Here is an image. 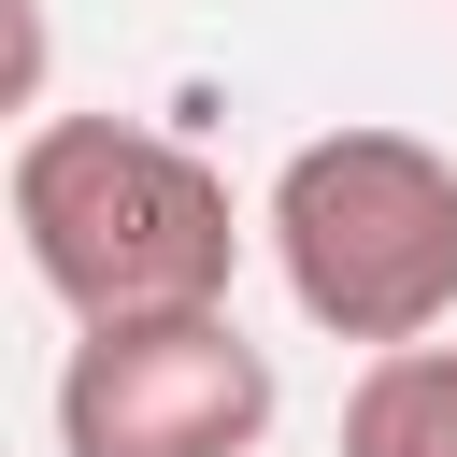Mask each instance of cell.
Instances as JSON below:
<instances>
[{"instance_id":"cell-4","label":"cell","mask_w":457,"mask_h":457,"mask_svg":"<svg viewBox=\"0 0 457 457\" xmlns=\"http://www.w3.org/2000/svg\"><path fill=\"white\" fill-rule=\"evenodd\" d=\"M343 457H457V343H400L343 386Z\"/></svg>"},{"instance_id":"cell-1","label":"cell","mask_w":457,"mask_h":457,"mask_svg":"<svg viewBox=\"0 0 457 457\" xmlns=\"http://www.w3.org/2000/svg\"><path fill=\"white\" fill-rule=\"evenodd\" d=\"M29 271L71 300V328H143V314H228L243 271V200L200 143L129 129V114H43L0 186Z\"/></svg>"},{"instance_id":"cell-2","label":"cell","mask_w":457,"mask_h":457,"mask_svg":"<svg viewBox=\"0 0 457 457\" xmlns=\"http://www.w3.org/2000/svg\"><path fill=\"white\" fill-rule=\"evenodd\" d=\"M271 271L328 343H443L457 314V157L414 129H314L271 171Z\"/></svg>"},{"instance_id":"cell-5","label":"cell","mask_w":457,"mask_h":457,"mask_svg":"<svg viewBox=\"0 0 457 457\" xmlns=\"http://www.w3.org/2000/svg\"><path fill=\"white\" fill-rule=\"evenodd\" d=\"M43 71H57L43 0H0V129H14V114H43Z\"/></svg>"},{"instance_id":"cell-3","label":"cell","mask_w":457,"mask_h":457,"mask_svg":"<svg viewBox=\"0 0 457 457\" xmlns=\"http://www.w3.org/2000/svg\"><path fill=\"white\" fill-rule=\"evenodd\" d=\"M257 428L271 343H243V314H143L57 357V457H257Z\"/></svg>"}]
</instances>
